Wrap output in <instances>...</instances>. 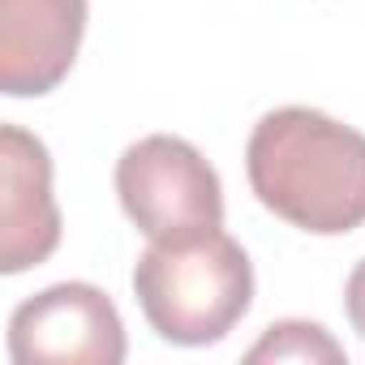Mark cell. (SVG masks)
I'll return each instance as SVG.
<instances>
[{"instance_id":"obj_1","label":"cell","mask_w":365,"mask_h":365,"mask_svg":"<svg viewBox=\"0 0 365 365\" xmlns=\"http://www.w3.org/2000/svg\"><path fill=\"white\" fill-rule=\"evenodd\" d=\"M258 202L309 237H344L365 224V133L318 112L275 108L245 146Z\"/></svg>"},{"instance_id":"obj_8","label":"cell","mask_w":365,"mask_h":365,"mask_svg":"<svg viewBox=\"0 0 365 365\" xmlns=\"http://www.w3.org/2000/svg\"><path fill=\"white\" fill-rule=\"evenodd\" d=\"M344 309H348L352 331L365 339V258L352 267V275H348V284H344Z\"/></svg>"},{"instance_id":"obj_4","label":"cell","mask_w":365,"mask_h":365,"mask_svg":"<svg viewBox=\"0 0 365 365\" xmlns=\"http://www.w3.org/2000/svg\"><path fill=\"white\" fill-rule=\"evenodd\" d=\"M125 352V322L95 284H52L9 318V356L18 365H120Z\"/></svg>"},{"instance_id":"obj_6","label":"cell","mask_w":365,"mask_h":365,"mask_svg":"<svg viewBox=\"0 0 365 365\" xmlns=\"http://www.w3.org/2000/svg\"><path fill=\"white\" fill-rule=\"evenodd\" d=\"M86 35V0H0V91L39 99L56 91Z\"/></svg>"},{"instance_id":"obj_3","label":"cell","mask_w":365,"mask_h":365,"mask_svg":"<svg viewBox=\"0 0 365 365\" xmlns=\"http://www.w3.org/2000/svg\"><path fill=\"white\" fill-rule=\"evenodd\" d=\"M116 194L146 241H185L224 228V185L198 146L150 133L116 159Z\"/></svg>"},{"instance_id":"obj_2","label":"cell","mask_w":365,"mask_h":365,"mask_svg":"<svg viewBox=\"0 0 365 365\" xmlns=\"http://www.w3.org/2000/svg\"><path fill=\"white\" fill-rule=\"evenodd\" d=\"M133 297L159 339L207 348L250 314L254 267L224 228L185 241H150L133 267Z\"/></svg>"},{"instance_id":"obj_5","label":"cell","mask_w":365,"mask_h":365,"mask_svg":"<svg viewBox=\"0 0 365 365\" xmlns=\"http://www.w3.org/2000/svg\"><path fill=\"white\" fill-rule=\"evenodd\" d=\"M61 245L52 155L22 125H0V271L22 275Z\"/></svg>"},{"instance_id":"obj_7","label":"cell","mask_w":365,"mask_h":365,"mask_svg":"<svg viewBox=\"0 0 365 365\" xmlns=\"http://www.w3.org/2000/svg\"><path fill=\"white\" fill-rule=\"evenodd\" d=\"M245 361H344V344L331 339L327 327L318 322H301V318H288V322H271L262 331V339L245 352Z\"/></svg>"}]
</instances>
